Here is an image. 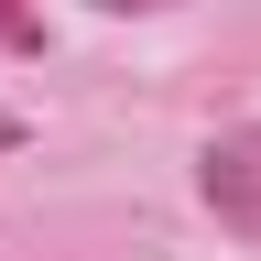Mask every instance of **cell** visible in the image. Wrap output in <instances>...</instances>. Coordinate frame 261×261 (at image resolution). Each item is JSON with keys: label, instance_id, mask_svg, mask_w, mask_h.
<instances>
[{"label": "cell", "instance_id": "277c9868", "mask_svg": "<svg viewBox=\"0 0 261 261\" xmlns=\"http://www.w3.org/2000/svg\"><path fill=\"white\" fill-rule=\"evenodd\" d=\"M98 11H152V0H98Z\"/></svg>", "mask_w": 261, "mask_h": 261}, {"label": "cell", "instance_id": "7a4b0ae2", "mask_svg": "<svg viewBox=\"0 0 261 261\" xmlns=\"http://www.w3.org/2000/svg\"><path fill=\"white\" fill-rule=\"evenodd\" d=\"M0 44H33V11H22V0H0Z\"/></svg>", "mask_w": 261, "mask_h": 261}, {"label": "cell", "instance_id": "6da1fadb", "mask_svg": "<svg viewBox=\"0 0 261 261\" xmlns=\"http://www.w3.org/2000/svg\"><path fill=\"white\" fill-rule=\"evenodd\" d=\"M196 185H207V207L240 228V240H261V120L218 130V142H207V163H196Z\"/></svg>", "mask_w": 261, "mask_h": 261}, {"label": "cell", "instance_id": "3957f363", "mask_svg": "<svg viewBox=\"0 0 261 261\" xmlns=\"http://www.w3.org/2000/svg\"><path fill=\"white\" fill-rule=\"evenodd\" d=\"M11 142H22V120H11V109H0V152H11Z\"/></svg>", "mask_w": 261, "mask_h": 261}]
</instances>
